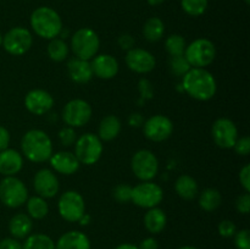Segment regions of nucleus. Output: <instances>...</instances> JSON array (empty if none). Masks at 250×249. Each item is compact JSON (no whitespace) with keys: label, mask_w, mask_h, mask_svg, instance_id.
Here are the masks:
<instances>
[{"label":"nucleus","mask_w":250,"mask_h":249,"mask_svg":"<svg viewBox=\"0 0 250 249\" xmlns=\"http://www.w3.org/2000/svg\"><path fill=\"white\" fill-rule=\"evenodd\" d=\"M115 249H138V247L131 243H122L120 246H117Z\"/></svg>","instance_id":"48"},{"label":"nucleus","mask_w":250,"mask_h":249,"mask_svg":"<svg viewBox=\"0 0 250 249\" xmlns=\"http://www.w3.org/2000/svg\"><path fill=\"white\" fill-rule=\"evenodd\" d=\"M92 117V106L83 99L70 100L62 110V119L67 126L82 127L89 122Z\"/></svg>","instance_id":"12"},{"label":"nucleus","mask_w":250,"mask_h":249,"mask_svg":"<svg viewBox=\"0 0 250 249\" xmlns=\"http://www.w3.org/2000/svg\"><path fill=\"white\" fill-rule=\"evenodd\" d=\"M119 45L124 50H131L134 46V38L131 34H122L119 38Z\"/></svg>","instance_id":"44"},{"label":"nucleus","mask_w":250,"mask_h":249,"mask_svg":"<svg viewBox=\"0 0 250 249\" xmlns=\"http://www.w3.org/2000/svg\"><path fill=\"white\" fill-rule=\"evenodd\" d=\"M59 139H60L61 144L65 146H71L72 144L76 143L77 141V136H76V131L73 127H63L59 132Z\"/></svg>","instance_id":"36"},{"label":"nucleus","mask_w":250,"mask_h":249,"mask_svg":"<svg viewBox=\"0 0 250 249\" xmlns=\"http://www.w3.org/2000/svg\"><path fill=\"white\" fill-rule=\"evenodd\" d=\"M50 166L61 175H72L80 168V161L70 151H59L50 156Z\"/></svg>","instance_id":"19"},{"label":"nucleus","mask_w":250,"mask_h":249,"mask_svg":"<svg viewBox=\"0 0 250 249\" xmlns=\"http://www.w3.org/2000/svg\"><path fill=\"white\" fill-rule=\"evenodd\" d=\"M211 136L215 144L222 149L233 148L238 139V129L233 121L226 117L217 119L211 127Z\"/></svg>","instance_id":"13"},{"label":"nucleus","mask_w":250,"mask_h":249,"mask_svg":"<svg viewBox=\"0 0 250 249\" xmlns=\"http://www.w3.org/2000/svg\"><path fill=\"white\" fill-rule=\"evenodd\" d=\"M178 249H198L197 247H192V246H185V247H181Z\"/></svg>","instance_id":"51"},{"label":"nucleus","mask_w":250,"mask_h":249,"mask_svg":"<svg viewBox=\"0 0 250 249\" xmlns=\"http://www.w3.org/2000/svg\"><path fill=\"white\" fill-rule=\"evenodd\" d=\"M2 45V36H1V33H0V46Z\"/></svg>","instance_id":"52"},{"label":"nucleus","mask_w":250,"mask_h":249,"mask_svg":"<svg viewBox=\"0 0 250 249\" xmlns=\"http://www.w3.org/2000/svg\"><path fill=\"white\" fill-rule=\"evenodd\" d=\"M0 249H22V244L14 237H7L0 241Z\"/></svg>","instance_id":"43"},{"label":"nucleus","mask_w":250,"mask_h":249,"mask_svg":"<svg viewBox=\"0 0 250 249\" xmlns=\"http://www.w3.org/2000/svg\"><path fill=\"white\" fill-rule=\"evenodd\" d=\"M236 208L242 214H249L250 211V195L249 193L239 195L236 200Z\"/></svg>","instance_id":"40"},{"label":"nucleus","mask_w":250,"mask_h":249,"mask_svg":"<svg viewBox=\"0 0 250 249\" xmlns=\"http://www.w3.org/2000/svg\"><path fill=\"white\" fill-rule=\"evenodd\" d=\"M239 181L247 193L250 192V165H246L239 172Z\"/></svg>","instance_id":"42"},{"label":"nucleus","mask_w":250,"mask_h":249,"mask_svg":"<svg viewBox=\"0 0 250 249\" xmlns=\"http://www.w3.org/2000/svg\"><path fill=\"white\" fill-rule=\"evenodd\" d=\"M100 46L98 34L90 28H81L71 38V49L76 58L89 61L97 55Z\"/></svg>","instance_id":"4"},{"label":"nucleus","mask_w":250,"mask_h":249,"mask_svg":"<svg viewBox=\"0 0 250 249\" xmlns=\"http://www.w3.org/2000/svg\"><path fill=\"white\" fill-rule=\"evenodd\" d=\"M183 55L192 67L204 68L209 66L216 56V48L209 39L199 38L186 46Z\"/></svg>","instance_id":"5"},{"label":"nucleus","mask_w":250,"mask_h":249,"mask_svg":"<svg viewBox=\"0 0 250 249\" xmlns=\"http://www.w3.org/2000/svg\"><path fill=\"white\" fill-rule=\"evenodd\" d=\"M55 249H90V241L83 232L68 231L58 239Z\"/></svg>","instance_id":"22"},{"label":"nucleus","mask_w":250,"mask_h":249,"mask_svg":"<svg viewBox=\"0 0 250 249\" xmlns=\"http://www.w3.org/2000/svg\"><path fill=\"white\" fill-rule=\"evenodd\" d=\"M22 249H55V243L46 234L34 233L26 237Z\"/></svg>","instance_id":"30"},{"label":"nucleus","mask_w":250,"mask_h":249,"mask_svg":"<svg viewBox=\"0 0 250 249\" xmlns=\"http://www.w3.org/2000/svg\"><path fill=\"white\" fill-rule=\"evenodd\" d=\"M23 166V158L15 149H5L0 151V173L6 176H15Z\"/></svg>","instance_id":"20"},{"label":"nucleus","mask_w":250,"mask_h":249,"mask_svg":"<svg viewBox=\"0 0 250 249\" xmlns=\"http://www.w3.org/2000/svg\"><path fill=\"white\" fill-rule=\"evenodd\" d=\"M80 222H81V225H88V222H89V216L84 214L82 217H81Z\"/></svg>","instance_id":"49"},{"label":"nucleus","mask_w":250,"mask_h":249,"mask_svg":"<svg viewBox=\"0 0 250 249\" xmlns=\"http://www.w3.org/2000/svg\"><path fill=\"white\" fill-rule=\"evenodd\" d=\"M68 76L75 83H87L92 80L93 71L90 67V62L82 59L73 58L67 62Z\"/></svg>","instance_id":"21"},{"label":"nucleus","mask_w":250,"mask_h":249,"mask_svg":"<svg viewBox=\"0 0 250 249\" xmlns=\"http://www.w3.org/2000/svg\"><path fill=\"white\" fill-rule=\"evenodd\" d=\"M144 134L151 142L166 141L173 132V124L165 115H154L143 124Z\"/></svg>","instance_id":"14"},{"label":"nucleus","mask_w":250,"mask_h":249,"mask_svg":"<svg viewBox=\"0 0 250 249\" xmlns=\"http://www.w3.org/2000/svg\"><path fill=\"white\" fill-rule=\"evenodd\" d=\"M26 109L33 115H44L54 106V98L44 89H33L24 98Z\"/></svg>","instance_id":"17"},{"label":"nucleus","mask_w":250,"mask_h":249,"mask_svg":"<svg viewBox=\"0 0 250 249\" xmlns=\"http://www.w3.org/2000/svg\"><path fill=\"white\" fill-rule=\"evenodd\" d=\"M182 9L190 16H200L208 7V0H181Z\"/></svg>","instance_id":"33"},{"label":"nucleus","mask_w":250,"mask_h":249,"mask_svg":"<svg viewBox=\"0 0 250 249\" xmlns=\"http://www.w3.org/2000/svg\"><path fill=\"white\" fill-rule=\"evenodd\" d=\"M112 195H114L115 200L121 204L124 203L131 202L132 198V187L129 185H126V183H120L112 190Z\"/></svg>","instance_id":"35"},{"label":"nucleus","mask_w":250,"mask_h":249,"mask_svg":"<svg viewBox=\"0 0 250 249\" xmlns=\"http://www.w3.org/2000/svg\"><path fill=\"white\" fill-rule=\"evenodd\" d=\"M234 150H236L237 154L239 155H248L250 153V138L249 137H242V138H238L236 141L233 145Z\"/></svg>","instance_id":"39"},{"label":"nucleus","mask_w":250,"mask_h":249,"mask_svg":"<svg viewBox=\"0 0 250 249\" xmlns=\"http://www.w3.org/2000/svg\"><path fill=\"white\" fill-rule=\"evenodd\" d=\"M192 68L189 62L187 61L185 55L171 56L170 59V70L177 77H183L188 71Z\"/></svg>","instance_id":"34"},{"label":"nucleus","mask_w":250,"mask_h":249,"mask_svg":"<svg viewBox=\"0 0 250 249\" xmlns=\"http://www.w3.org/2000/svg\"><path fill=\"white\" fill-rule=\"evenodd\" d=\"M165 0H148L149 5H151V6H156V5H160L161 2H164Z\"/></svg>","instance_id":"50"},{"label":"nucleus","mask_w":250,"mask_h":249,"mask_svg":"<svg viewBox=\"0 0 250 249\" xmlns=\"http://www.w3.org/2000/svg\"><path fill=\"white\" fill-rule=\"evenodd\" d=\"M175 189L182 199L192 200L198 195L199 187L194 178L188 175H182L176 180Z\"/></svg>","instance_id":"26"},{"label":"nucleus","mask_w":250,"mask_h":249,"mask_svg":"<svg viewBox=\"0 0 250 249\" xmlns=\"http://www.w3.org/2000/svg\"><path fill=\"white\" fill-rule=\"evenodd\" d=\"M28 199V190L24 183L15 176H6L0 182V200L6 207L20 208Z\"/></svg>","instance_id":"6"},{"label":"nucleus","mask_w":250,"mask_h":249,"mask_svg":"<svg viewBox=\"0 0 250 249\" xmlns=\"http://www.w3.org/2000/svg\"><path fill=\"white\" fill-rule=\"evenodd\" d=\"M234 244H236L237 249H250L249 229L244 228L236 232V234H234Z\"/></svg>","instance_id":"37"},{"label":"nucleus","mask_w":250,"mask_h":249,"mask_svg":"<svg viewBox=\"0 0 250 249\" xmlns=\"http://www.w3.org/2000/svg\"><path fill=\"white\" fill-rule=\"evenodd\" d=\"M237 228L236 225L231 221V220H224L219 224V233L225 238H229L236 234Z\"/></svg>","instance_id":"38"},{"label":"nucleus","mask_w":250,"mask_h":249,"mask_svg":"<svg viewBox=\"0 0 250 249\" xmlns=\"http://www.w3.org/2000/svg\"><path fill=\"white\" fill-rule=\"evenodd\" d=\"M46 51H48V55L51 60L61 62L68 56V45L62 39L54 38L49 42Z\"/></svg>","instance_id":"31"},{"label":"nucleus","mask_w":250,"mask_h":249,"mask_svg":"<svg viewBox=\"0 0 250 249\" xmlns=\"http://www.w3.org/2000/svg\"><path fill=\"white\" fill-rule=\"evenodd\" d=\"M221 193L215 188H208L203 190L199 197V207L204 211L211 212L221 205Z\"/></svg>","instance_id":"28"},{"label":"nucleus","mask_w":250,"mask_h":249,"mask_svg":"<svg viewBox=\"0 0 250 249\" xmlns=\"http://www.w3.org/2000/svg\"><path fill=\"white\" fill-rule=\"evenodd\" d=\"M126 65L137 73H148L154 70L156 60L153 54L141 48H132L127 51Z\"/></svg>","instance_id":"15"},{"label":"nucleus","mask_w":250,"mask_h":249,"mask_svg":"<svg viewBox=\"0 0 250 249\" xmlns=\"http://www.w3.org/2000/svg\"><path fill=\"white\" fill-rule=\"evenodd\" d=\"M90 67L93 76H97L100 80H111L119 72V62L109 54L95 55L90 62Z\"/></svg>","instance_id":"18"},{"label":"nucleus","mask_w":250,"mask_h":249,"mask_svg":"<svg viewBox=\"0 0 250 249\" xmlns=\"http://www.w3.org/2000/svg\"><path fill=\"white\" fill-rule=\"evenodd\" d=\"M121 132V121L115 115H107L100 121L99 138L100 141L110 142L116 138Z\"/></svg>","instance_id":"25"},{"label":"nucleus","mask_w":250,"mask_h":249,"mask_svg":"<svg viewBox=\"0 0 250 249\" xmlns=\"http://www.w3.org/2000/svg\"><path fill=\"white\" fill-rule=\"evenodd\" d=\"M244 1H246L247 4H249V2H250V0H244Z\"/></svg>","instance_id":"53"},{"label":"nucleus","mask_w":250,"mask_h":249,"mask_svg":"<svg viewBox=\"0 0 250 249\" xmlns=\"http://www.w3.org/2000/svg\"><path fill=\"white\" fill-rule=\"evenodd\" d=\"M138 88H139V93H141V97L143 98V99H150V98H153V94H154L153 85H151V83L149 82L148 80L142 78V80L139 81Z\"/></svg>","instance_id":"41"},{"label":"nucleus","mask_w":250,"mask_h":249,"mask_svg":"<svg viewBox=\"0 0 250 249\" xmlns=\"http://www.w3.org/2000/svg\"><path fill=\"white\" fill-rule=\"evenodd\" d=\"M186 46H187V44H186L185 38L180 34H171L165 41V49L171 56L183 55Z\"/></svg>","instance_id":"32"},{"label":"nucleus","mask_w":250,"mask_h":249,"mask_svg":"<svg viewBox=\"0 0 250 249\" xmlns=\"http://www.w3.org/2000/svg\"><path fill=\"white\" fill-rule=\"evenodd\" d=\"M32 29L37 36L44 39H54L62 31V21L58 12L51 7L42 6L31 15Z\"/></svg>","instance_id":"3"},{"label":"nucleus","mask_w":250,"mask_h":249,"mask_svg":"<svg viewBox=\"0 0 250 249\" xmlns=\"http://www.w3.org/2000/svg\"><path fill=\"white\" fill-rule=\"evenodd\" d=\"M138 249H159V243L155 238L149 237V238L143 239L138 246Z\"/></svg>","instance_id":"46"},{"label":"nucleus","mask_w":250,"mask_h":249,"mask_svg":"<svg viewBox=\"0 0 250 249\" xmlns=\"http://www.w3.org/2000/svg\"><path fill=\"white\" fill-rule=\"evenodd\" d=\"M132 171L137 178L144 181L153 180L159 171V161L155 154L146 149L138 150L131 161Z\"/></svg>","instance_id":"10"},{"label":"nucleus","mask_w":250,"mask_h":249,"mask_svg":"<svg viewBox=\"0 0 250 249\" xmlns=\"http://www.w3.org/2000/svg\"><path fill=\"white\" fill-rule=\"evenodd\" d=\"M165 32V24L159 17H150L148 21L144 23L143 34L146 41L149 42H158L160 41L161 37Z\"/></svg>","instance_id":"29"},{"label":"nucleus","mask_w":250,"mask_h":249,"mask_svg":"<svg viewBox=\"0 0 250 249\" xmlns=\"http://www.w3.org/2000/svg\"><path fill=\"white\" fill-rule=\"evenodd\" d=\"M103 154V143L94 133H84L75 143V155L80 164L94 165Z\"/></svg>","instance_id":"7"},{"label":"nucleus","mask_w":250,"mask_h":249,"mask_svg":"<svg viewBox=\"0 0 250 249\" xmlns=\"http://www.w3.org/2000/svg\"><path fill=\"white\" fill-rule=\"evenodd\" d=\"M166 222H167V217H166L165 211L156 207L148 209V211L144 215L146 228L153 234H158L163 232V229L166 226Z\"/></svg>","instance_id":"24"},{"label":"nucleus","mask_w":250,"mask_h":249,"mask_svg":"<svg viewBox=\"0 0 250 249\" xmlns=\"http://www.w3.org/2000/svg\"><path fill=\"white\" fill-rule=\"evenodd\" d=\"M33 227L32 219L26 214H16L9 222V231L11 236L16 239L26 238L29 236Z\"/></svg>","instance_id":"23"},{"label":"nucleus","mask_w":250,"mask_h":249,"mask_svg":"<svg viewBox=\"0 0 250 249\" xmlns=\"http://www.w3.org/2000/svg\"><path fill=\"white\" fill-rule=\"evenodd\" d=\"M21 149L32 163H44L53 155V142L42 129H31L22 137Z\"/></svg>","instance_id":"2"},{"label":"nucleus","mask_w":250,"mask_h":249,"mask_svg":"<svg viewBox=\"0 0 250 249\" xmlns=\"http://www.w3.org/2000/svg\"><path fill=\"white\" fill-rule=\"evenodd\" d=\"M128 124L129 126L132 127H141L142 124H144L143 116L138 112H134V114H131L128 117Z\"/></svg>","instance_id":"47"},{"label":"nucleus","mask_w":250,"mask_h":249,"mask_svg":"<svg viewBox=\"0 0 250 249\" xmlns=\"http://www.w3.org/2000/svg\"><path fill=\"white\" fill-rule=\"evenodd\" d=\"M58 209L63 220L68 222H77L85 214L84 199L76 190H67L59 199Z\"/></svg>","instance_id":"9"},{"label":"nucleus","mask_w":250,"mask_h":249,"mask_svg":"<svg viewBox=\"0 0 250 249\" xmlns=\"http://www.w3.org/2000/svg\"><path fill=\"white\" fill-rule=\"evenodd\" d=\"M33 38L31 32L23 27H15L2 36V46L9 54L20 56L31 49Z\"/></svg>","instance_id":"11"},{"label":"nucleus","mask_w":250,"mask_h":249,"mask_svg":"<svg viewBox=\"0 0 250 249\" xmlns=\"http://www.w3.org/2000/svg\"><path fill=\"white\" fill-rule=\"evenodd\" d=\"M10 143V133L5 127L0 126V151L7 149Z\"/></svg>","instance_id":"45"},{"label":"nucleus","mask_w":250,"mask_h":249,"mask_svg":"<svg viewBox=\"0 0 250 249\" xmlns=\"http://www.w3.org/2000/svg\"><path fill=\"white\" fill-rule=\"evenodd\" d=\"M182 89L193 99L207 102L217 90V83L211 72L205 68L192 67L182 78Z\"/></svg>","instance_id":"1"},{"label":"nucleus","mask_w":250,"mask_h":249,"mask_svg":"<svg viewBox=\"0 0 250 249\" xmlns=\"http://www.w3.org/2000/svg\"><path fill=\"white\" fill-rule=\"evenodd\" d=\"M27 212L31 219L42 220L48 215L49 212V205L44 198L39 197V195H34L27 199Z\"/></svg>","instance_id":"27"},{"label":"nucleus","mask_w":250,"mask_h":249,"mask_svg":"<svg viewBox=\"0 0 250 249\" xmlns=\"http://www.w3.org/2000/svg\"><path fill=\"white\" fill-rule=\"evenodd\" d=\"M163 188L150 181H144L132 188L131 200L137 207L144 208V209H151V208L158 207L163 202Z\"/></svg>","instance_id":"8"},{"label":"nucleus","mask_w":250,"mask_h":249,"mask_svg":"<svg viewBox=\"0 0 250 249\" xmlns=\"http://www.w3.org/2000/svg\"><path fill=\"white\" fill-rule=\"evenodd\" d=\"M33 186L37 194L44 199L55 197L59 192V188H60L58 177L49 168H42L36 173Z\"/></svg>","instance_id":"16"}]
</instances>
